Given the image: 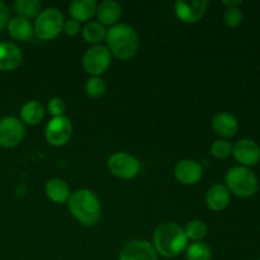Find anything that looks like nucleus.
I'll use <instances>...</instances> for the list:
<instances>
[{
	"label": "nucleus",
	"mask_w": 260,
	"mask_h": 260,
	"mask_svg": "<svg viewBox=\"0 0 260 260\" xmlns=\"http://www.w3.org/2000/svg\"><path fill=\"white\" fill-rule=\"evenodd\" d=\"M152 246L161 256L175 258L188 246V238L184 229L175 222L162 223L155 230Z\"/></svg>",
	"instance_id": "f257e3e1"
},
{
	"label": "nucleus",
	"mask_w": 260,
	"mask_h": 260,
	"mask_svg": "<svg viewBox=\"0 0 260 260\" xmlns=\"http://www.w3.org/2000/svg\"><path fill=\"white\" fill-rule=\"evenodd\" d=\"M107 47L119 60H129L139 48V35L136 29L126 23H117L107 30Z\"/></svg>",
	"instance_id": "f03ea898"
},
{
	"label": "nucleus",
	"mask_w": 260,
	"mask_h": 260,
	"mask_svg": "<svg viewBox=\"0 0 260 260\" xmlns=\"http://www.w3.org/2000/svg\"><path fill=\"white\" fill-rule=\"evenodd\" d=\"M69 210L80 223L93 226L101 218V202L90 189H79L69 198Z\"/></svg>",
	"instance_id": "7ed1b4c3"
},
{
	"label": "nucleus",
	"mask_w": 260,
	"mask_h": 260,
	"mask_svg": "<svg viewBox=\"0 0 260 260\" xmlns=\"http://www.w3.org/2000/svg\"><path fill=\"white\" fill-rule=\"evenodd\" d=\"M226 188L229 192L240 198H251L258 193L259 179L250 168L233 167L225 175Z\"/></svg>",
	"instance_id": "20e7f679"
},
{
	"label": "nucleus",
	"mask_w": 260,
	"mask_h": 260,
	"mask_svg": "<svg viewBox=\"0 0 260 260\" xmlns=\"http://www.w3.org/2000/svg\"><path fill=\"white\" fill-rule=\"evenodd\" d=\"M63 23L65 19L60 10L56 8L41 10L40 14L36 17L35 25H33L35 36L42 41L55 40L63 30Z\"/></svg>",
	"instance_id": "39448f33"
},
{
	"label": "nucleus",
	"mask_w": 260,
	"mask_h": 260,
	"mask_svg": "<svg viewBox=\"0 0 260 260\" xmlns=\"http://www.w3.org/2000/svg\"><path fill=\"white\" fill-rule=\"evenodd\" d=\"M112 53L107 46H91L83 56V68L93 76H101L111 66Z\"/></svg>",
	"instance_id": "423d86ee"
},
{
	"label": "nucleus",
	"mask_w": 260,
	"mask_h": 260,
	"mask_svg": "<svg viewBox=\"0 0 260 260\" xmlns=\"http://www.w3.org/2000/svg\"><path fill=\"white\" fill-rule=\"evenodd\" d=\"M108 170L117 178L132 179L140 173V161L128 152H114L107 162Z\"/></svg>",
	"instance_id": "0eeeda50"
},
{
	"label": "nucleus",
	"mask_w": 260,
	"mask_h": 260,
	"mask_svg": "<svg viewBox=\"0 0 260 260\" xmlns=\"http://www.w3.org/2000/svg\"><path fill=\"white\" fill-rule=\"evenodd\" d=\"M25 127L19 118L13 116L3 117L0 119V146L13 149L24 139Z\"/></svg>",
	"instance_id": "6e6552de"
},
{
	"label": "nucleus",
	"mask_w": 260,
	"mask_h": 260,
	"mask_svg": "<svg viewBox=\"0 0 260 260\" xmlns=\"http://www.w3.org/2000/svg\"><path fill=\"white\" fill-rule=\"evenodd\" d=\"M71 136H73V124L65 116L55 117L46 124L45 137L48 144L52 146H63L70 141Z\"/></svg>",
	"instance_id": "1a4fd4ad"
},
{
	"label": "nucleus",
	"mask_w": 260,
	"mask_h": 260,
	"mask_svg": "<svg viewBox=\"0 0 260 260\" xmlns=\"http://www.w3.org/2000/svg\"><path fill=\"white\" fill-rule=\"evenodd\" d=\"M119 260H157V253L147 240L134 239L122 246Z\"/></svg>",
	"instance_id": "9d476101"
},
{
	"label": "nucleus",
	"mask_w": 260,
	"mask_h": 260,
	"mask_svg": "<svg viewBox=\"0 0 260 260\" xmlns=\"http://www.w3.org/2000/svg\"><path fill=\"white\" fill-rule=\"evenodd\" d=\"M233 155L241 167H254L260 162V146L254 140L241 139L233 146Z\"/></svg>",
	"instance_id": "9b49d317"
},
{
	"label": "nucleus",
	"mask_w": 260,
	"mask_h": 260,
	"mask_svg": "<svg viewBox=\"0 0 260 260\" xmlns=\"http://www.w3.org/2000/svg\"><path fill=\"white\" fill-rule=\"evenodd\" d=\"M207 0H178L175 3V14L184 23H196L206 14Z\"/></svg>",
	"instance_id": "f8f14e48"
},
{
	"label": "nucleus",
	"mask_w": 260,
	"mask_h": 260,
	"mask_svg": "<svg viewBox=\"0 0 260 260\" xmlns=\"http://www.w3.org/2000/svg\"><path fill=\"white\" fill-rule=\"evenodd\" d=\"M174 175L182 184L193 185L202 179L203 169L201 164L190 159L180 160L174 168Z\"/></svg>",
	"instance_id": "ddd939ff"
},
{
	"label": "nucleus",
	"mask_w": 260,
	"mask_h": 260,
	"mask_svg": "<svg viewBox=\"0 0 260 260\" xmlns=\"http://www.w3.org/2000/svg\"><path fill=\"white\" fill-rule=\"evenodd\" d=\"M212 129L222 140L231 139L238 134L239 122L234 114L229 112H220L212 118Z\"/></svg>",
	"instance_id": "4468645a"
},
{
	"label": "nucleus",
	"mask_w": 260,
	"mask_h": 260,
	"mask_svg": "<svg viewBox=\"0 0 260 260\" xmlns=\"http://www.w3.org/2000/svg\"><path fill=\"white\" fill-rule=\"evenodd\" d=\"M22 61V51L17 45L12 42H0V71L14 70Z\"/></svg>",
	"instance_id": "2eb2a0df"
},
{
	"label": "nucleus",
	"mask_w": 260,
	"mask_h": 260,
	"mask_svg": "<svg viewBox=\"0 0 260 260\" xmlns=\"http://www.w3.org/2000/svg\"><path fill=\"white\" fill-rule=\"evenodd\" d=\"M231 200V193L226 188L225 184H215L207 190L206 194V203L210 210L215 212L223 211L229 206Z\"/></svg>",
	"instance_id": "dca6fc26"
},
{
	"label": "nucleus",
	"mask_w": 260,
	"mask_h": 260,
	"mask_svg": "<svg viewBox=\"0 0 260 260\" xmlns=\"http://www.w3.org/2000/svg\"><path fill=\"white\" fill-rule=\"evenodd\" d=\"M122 15V7L119 3L114 0H104L96 8V17L98 22L101 24L106 25H114L119 20Z\"/></svg>",
	"instance_id": "f3484780"
},
{
	"label": "nucleus",
	"mask_w": 260,
	"mask_h": 260,
	"mask_svg": "<svg viewBox=\"0 0 260 260\" xmlns=\"http://www.w3.org/2000/svg\"><path fill=\"white\" fill-rule=\"evenodd\" d=\"M8 32H9L10 37L15 41H20V42H27L30 41L35 36V30H33V25L30 22L25 18L22 17H14L9 19L8 22Z\"/></svg>",
	"instance_id": "a211bd4d"
},
{
	"label": "nucleus",
	"mask_w": 260,
	"mask_h": 260,
	"mask_svg": "<svg viewBox=\"0 0 260 260\" xmlns=\"http://www.w3.org/2000/svg\"><path fill=\"white\" fill-rule=\"evenodd\" d=\"M45 192L48 200L52 201L53 203H57V205L66 203L71 196L69 184L60 178H53V179L48 180L46 183Z\"/></svg>",
	"instance_id": "6ab92c4d"
},
{
	"label": "nucleus",
	"mask_w": 260,
	"mask_h": 260,
	"mask_svg": "<svg viewBox=\"0 0 260 260\" xmlns=\"http://www.w3.org/2000/svg\"><path fill=\"white\" fill-rule=\"evenodd\" d=\"M96 4L95 0H74L69 7V13L71 15V19L80 22H88L94 14H96Z\"/></svg>",
	"instance_id": "aec40b11"
},
{
	"label": "nucleus",
	"mask_w": 260,
	"mask_h": 260,
	"mask_svg": "<svg viewBox=\"0 0 260 260\" xmlns=\"http://www.w3.org/2000/svg\"><path fill=\"white\" fill-rule=\"evenodd\" d=\"M45 117V107L38 101H29L20 108V121L28 126L38 124Z\"/></svg>",
	"instance_id": "412c9836"
},
{
	"label": "nucleus",
	"mask_w": 260,
	"mask_h": 260,
	"mask_svg": "<svg viewBox=\"0 0 260 260\" xmlns=\"http://www.w3.org/2000/svg\"><path fill=\"white\" fill-rule=\"evenodd\" d=\"M81 32H83L84 41L93 46L101 45L103 41H106L107 37L106 27L103 24H101L99 22L86 23Z\"/></svg>",
	"instance_id": "4be33fe9"
},
{
	"label": "nucleus",
	"mask_w": 260,
	"mask_h": 260,
	"mask_svg": "<svg viewBox=\"0 0 260 260\" xmlns=\"http://www.w3.org/2000/svg\"><path fill=\"white\" fill-rule=\"evenodd\" d=\"M13 7L18 17L25 18V19L37 17L41 12V3L38 0H17Z\"/></svg>",
	"instance_id": "5701e85b"
},
{
	"label": "nucleus",
	"mask_w": 260,
	"mask_h": 260,
	"mask_svg": "<svg viewBox=\"0 0 260 260\" xmlns=\"http://www.w3.org/2000/svg\"><path fill=\"white\" fill-rule=\"evenodd\" d=\"M185 258L187 260H211L212 250L203 241H194L185 249Z\"/></svg>",
	"instance_id": "b1692460"
},
{
	"label": "nucleus",
	"mask_w": 260,
	"mask_h": 260,
	"mask_svg": "<svg viewBox=\"0 0 260 260\" xmlns=\"http://www.w3.org/2000/svg\"><path fill=\"white\" fill-rule=\"evenodd\" d=\"M184 233L187 235L188 240L194 241H202V239L205 238L206 234H207V226L203 221L201 220H192L187 223L184 229Z\"/></svg>",
	"instance_id": "393cba45"
},
{
	"label": "nucleus",
	"mask_w": 260,
	"mask_h": 260,
	"mask_svg": "<svg viewBox=\"0 0 260 260\" xmlns=\"http://www.w3.org/2000/svg\"><path fill=\"white\" fill-rule=\"evenodd\" d=\"M106 83L101 76H91L85 83V91L91 98H99L106 93Z\"/></svg>",
	"instance_id": "a878e982"
},
{
	"label": "nucleus",
	"mask_w": 260,
	"mask_h": 260,
	"mask_svg": "<svg viewBox=\"0 0 260 260\" xmlns=\"http://www.w3.org/2000/svg\"><path fill=\"white\" fill-rule=\"evenodd\" d=\"M233 146L234 145L229 140L218 139L211 145V152L217 159H226L233 155Z\"/></svg>",
	"instance_id": "bb28decb"
},
{
	"label": "nucleus",
	"mask_w": 260,
	"mask_h": 260,
	"mask_svg": "<svg viewBox=\"0 0 260 260\" xmlns=\"http://www.w3.org/2000/svg\"><path fill=\"white\" fill-rule=\"evenodd\" d=\"M244 15L240 8H228L223 13V22L228 27L236 28L243 23Z\"/></svg>",
	"instance_id": "cd10ccee"
},
{
	"label": "nucleus",
	"mask_w": 260,
	"mask_h": 260,
	"mask_svg": "<svg viewBox=\"0 0 260 260\" xmlns=\"http://www.w3.org/2000/svg\"><path fill=\"white\" fill-rule=\"evenodd\" d=\"M47 109H48V113L52 116V118H55V117H62L66 111L65 102H63L61 98H52L50 102H48Z\"/></svg>",
	"instance_id": "c85d7f7f"
},
{
	"label": "nucleus",
	"mask_w": 260,
	"mask_h": 260,
	"mask_svg": "<svg viewBox=\"0 0 260 260\" xmlns=\"http://www.w3.org/2000/svg\"><path fill=\"white\" fill-rule=\"evenodd\" d=\"M81 30V25L78 20L69 19L63 23V32L68 36H76Z\"/></svg>",
	"instance_id": "c756f323"
},
{
	"label": "nucleus",
	"mask_w": 260,
	"mask_h": 260,
	"mask_svg": "<svg viewBox=\"0 0 260 260\" xmlns=\"http://www.w3.org/2000/svg\"><path fill=\"white\" fill-rule=\"evenodd\" d=\"M9 22V10L3 2H0V32L4 29Z\"/></svg>",
	"instance_id": "7c9ffc66"
},
{
	"label": "nucleus",
	"mask_w": 260,
	"mask_h": 260,
	"mask_svg": "<svg viewBox=\"0 0 260 260\" xmlns=\"http://www.w3.org/2000/svg\"><path fill=\"white\" fill-rule=\"evenodd\" d=\"M222 4L228 8H238L241 4V0H222Z\"/></svg>",
	"instance_id": "2f4dec72"
},
{
	"label": "nucleus",
	"mask_w": 260,
	"mask_h": 260,
	"mask_svg": "<svg viewBox=\"0 0 260 260\" xmlns=\"http://www.w3.org/2000/svg\"><path fill=\"white\" fill-rule=\"evenodd\" d=\"M259 260H260V259H259Z\"/></svg>",
	"instance_id": "473e14b6"
}]
</instances>
